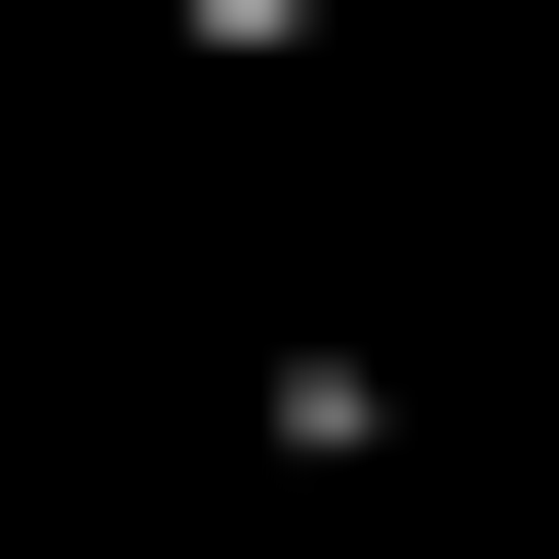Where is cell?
Wrapping results in <instances>:
<instances>
[{
	"label": "cell",
	"instance_id": "6da1fadb",
	"mask_svg": "<svg viewBox=\"0 0 559 559\" xmlns=\"http://www.w3.org/2000/svg\"><path fill=\"white\" fill-rule=\"evenodd\" d=\"M40 40H360V0H40Z\"/></svg>",
	"mask_w": 559,
	"mask_h": 559
}]
</instances>
